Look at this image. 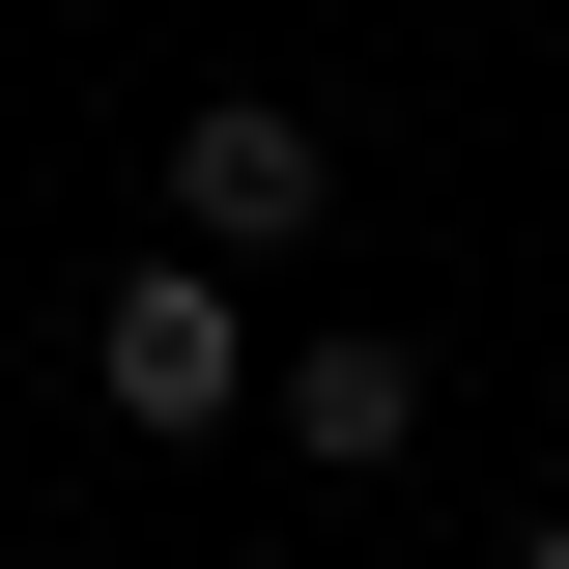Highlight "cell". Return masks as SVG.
<instances>
[{
  "label": "cell",
  "instance_id": "cell-2",
  "mask_svg": "<svg viewBox=\"0 0 569 569\" xmlns=\"http://www.w3.org/2000/svg\"><path fill=\"white\" fill-rule=\"evenodd\" d=\"M313 228H342V142L284 114V86H200V114H171V257H313Z\"/></svg>",
  "mask_w": 569,
  "mask_h": 569
},
{
  "label": "cell",
  "instance_id": "cell-3",
  "mask_svg": "<svg viewBox=\"0 0 569 569\" xmlns=\"http://www.w3.org/2000/svg\"><path fill=\"white\" fill-rule=\"evenodd\" d=\"M257 427H284V456H313V485H370V456H399V427H427V342H399V313H313V342L257 370Z\"/></svg>",
  "mask_w": 569,
  "mask_h": 569
},
{
  "label": "cell",
  "instance_id": "cell-4",
  "mask_svg": "<svg viewBox=\"0 0 569 569\" xmlns=\"http://www.w3.org/2000/svg\"><path fill=\"white\" fill-rule=\"evenodd\" d=\"M512 569H569V512H512Z\"/></svg>",
  "mask_w": 569,
  "mask_h": 569
},
{
  "label": "cell",
  "instance_id": "cell-1",
  "mask_svg": "<svg viewBox=\"0 0 569 569\" xmlns=\"http://www.w3.org/2000/svg\"><path fill=\"white\" fill-rule=\"evenodd\" d=\"M86 399H114V427H171V456H200V427H257V284H228V257L86 284Z\"/></svg>",
  "mask_w": 569,
  "mask_h": 569
}]
</instances>
